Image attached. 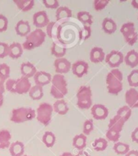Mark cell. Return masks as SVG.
Masks as SVG:
<instances>
[{
	"instance_id": "cell-1",
	"label": "cell",
	"mask_w": 138,
	"mask_h": 156,
	"mask_svg": "<svg viewBox=\"0 0 138 156\" xmlns=\"http://www.w3.org/2000/svg\"><path fill=\"white\" fill-rule=\"evenodd\" d=\"M123 73L118 69H113L106 77L107 88L108 93L118 95L123 89Z\"/></svg>"
},
{
	"instance_id": "cell-2",
	"label": "cell",
	"mask_w": 138,
	"mask_h": 156,
	"mask_svg": "<svg viewBox=\"0 0 138 156\" xmlns=\"http://www.w3.org/2000/svg\"><path fill=\"white\" fill-rule=\"evenodd\" d=\"M51 88H50V94L54 98L60 100L68 93L67 88V82L65 79L64 75L56 74L52 77Z\"/></svg>"
},
{
	"instance_id": "cell-3",
	"label": "cell",
	"mask_w": 138,
	"mask_h": 156,
	"mask_svg": "<svg viewBox=\"0 0 138 156\" xmlns=\"http://www.w3.org/2000/svg\"><path fill=\"white\" fill-rule=\"evenodd\" d=\"M46 36V33L41 29L36 28L32 30L25 37V41L22 44L23 49L31 50L40 47L45 41Z\"/></svg>"
},
{
	"instance_id": "cell-4",
	"label": "cell",
	"mask_w": 138,
	"mask_h": 156,
	"mask_svg": "<svg viewBox=\"0 0 138 156\" xmlns=\"http://www.w3.org/2000/svg\"><path fill=\"white\" fill-rule=\"evenodd\" d=\"M36 117V111L31 108H18L13 109L11 114V121L15 123L30 121Z\"/></svg>"
},
{
	"instance_id": "cell-5",
	"label": "cell",
	"mask_w": 138,
	"mask_h": 156,
	"mask_svg": "<svg viewBox=\"0 0 138 156\" xmlns=\"http://www.w3.org/2000/svg\"><path fill=\"white\" fill-rule=\"evenodd\" d=\"M77 106L80 109H89L93 105V92L89 86L82 85L79 88L76 94Z\"/></svg>"
},
{
	"instance_id": "cell-6",
	"label": "cell",
	"mask_w": 138,
	"mask_h": 156,
	"mask_svg": "<svg viewBox=\"0 0 138 156\" xmlns=\"http://www.w3.org/2000/svg\"><path fill=\"white\" fill-rule=\"evenodd\" d=\"M53 106L48 103H41L36 111V117L38 122L44 126H47L51 121Z\"/></svg>"
},
{
	"instance_id": "cell-7",
	"label": "cell",
	"mask_w": 138,
	"mask_h": 156,
	"mask_svg": "<svg viewBox=\"0 0 138 156\" xmlns=\"http://www.w3.org/2000/svg\"><path fill=\"white\" fill-rule=\"evenodd\" d=\"M121 33L123 34L125 41L130 46L134 45L138 39V34L136 32L135 26L133 22H126L122 24Z\"/></svg>"
},
{
	"instance_id": "cell-8",
	"label": "cell",
	"mask_w": 138,
	"mask_h": 156,
	"mask_svg": "<svg viewBox=\"0 0 138 156\" xmlns=\"http://www.w3.org/2000/svg\"><path fill=\"white\" fill-rule=\"evenodd\" d=\"M123 53L118 50H111L109 53L105 56V62L109 65L110 67L113 69H117L122 62H124Z\"/></svg>"
},
{
	"instance_id": "cell-9",
	"label": "cell",
	"mask_w": 138,
	"mask_h": 156,
	"mask_svg": "<svg viewBox=\"0 0 138 156\" xmlns=\"http://www.w3.org/2000/svg\"><path fill=\"white\" fill-rule=\"evenodd\" d=\"M50 23L48 15L45 11H38L33 15V24L37 28L47 27Z\"/></svg>"
},
{
	"instance_id": "cell-10",
	"label": "cell",
	"mask_w": 138,
	"mask_h": 156,
	"mask_svg": "<svg viewBox=\"0 0 138 156\" xmlns=\"http://www.w3.org/2000/svg\"><path fill=\"white\" fill-rule=\"evenodd\" d=\"M71 69L75 76H77L78 78H82L88 73L89 64L84 60H77L72 64Z\"/></svg>"
},
{
	"instance_id": "cell-11",
	"label": "cell",
	"mask_w": 138,
	"mask_h": 156,
	"mask_svg": "<svg viewBox=\"0 0 138 156\" xmlns=\"http://www.w3.org/2000/svg\"><path fill=\"white\" fill-rule=\"evenodd\" d=\"M71 62L64 57L58 58L54 60L55 71L56 74L63 75L64 73H67L71 69Z\"/></svg>"
},
{
	"instance_id": "cell-12",
	"label": "cell",
	"mask_w": 138,
	"mask_h": 156,
	"mask_svg": "<svg viewBox=\"0 0 138 156\" xmlns=\"http://www.w3.org/2000/svg\"><path fill=\"white\" fill-rule=\"evenodd\" d=\"M31 88V84L27 78L24 76L18 78L16 79V85H15V93L19 94L28 93Z\"/></svg>"
},
{
	"instance_id": "cell-13",
	"label": "cell",
	"mask_w": 138,
	"mask_h": 156,
	"mask_svg": "<svg viewBox=\"0 0 138 156\" xmlns=\"http://www.w3.org/2000/svg\"><path fill=\"white\" fill-rule=\"evenodd\" d=\"M91 114L96 120H105L108 116V109L105 105L96 104L91 108Z\"/></svg>"
},
{
	"instance_id": "cell-14",
	"label": "cell",
	"mask_w": 138,
	"mask_h": 156,
	"mask_svg": "<svg viewBox=\"0 0 138 156\" xmlns=\"http://www.w3.org/2000/svg\"><path fill=\"white\" fill-rule=\"evenodd\" d=\"M125 101L130 108H138V91L131 88L125 93Z\"/></svg>"
},
{
	"instance_id": "cell-15",
	"label": "cell",
	"mask_w": 138,
	"mask_h": 156,
	"mask_svg": "<svg viewBox=\"0 0 138 156\" xmlns=\"http://www.w3.org/2000/svg\"><path fill=\"white\" fill-rule=\"evenodd\" d=\"M34 82L37 85L43 87L51 82L52 76L47 72L38 71L34 76Z\"/></svg>"
},
{
	"instance_id": "cell-16",
	"label": "cell",
	"mask_w": 138,
	"mask_h": 156,
	"mask_svg": "<svg viewBox=\"0 0 138 156\" xmlns=\"http://www.w3.org/2000/svg\"><path fill=\"white\" fill-rule=\"evenodd\" d=\"M20 71H21L22 76H24L27 79L31 77H34L37 72H38L36 67L30 62H22L21 67H20Z\"/></svg>"
},
{
	"instance_id": "cell-17",
	"label": "cell",
	"mask_w": 138,
	"mask_h": 156,
	"mask_svg": "<svg viewBox=\"0 0 138 156\" xmlns=\"http://www.w3.org/2000/svg\"><path fill=\"white\" fill-rule=\"evenodd\" d=\"M89 57L91 62L94 63H98L104 61L105 59V53L103 49L99 47H95L92 48L89 53Z\"/></svg>"
},
{
	"instance_id": "cell-18",
	"label": "cell",
	"mask_w": 138,
	"mask_h": 156,
	"mask_svg": "<svg viewBox=\"0 0 138 156\" xmlns=\"http://www.w3.org/2000/svg\"><path fill=\"white\" fill-rule=\"evenodd\" d=\"M15 31L21 37H26L31 32V26L27 21L20 20L15 25Z\"/></svg>"
},
{
	"instance_id": "cell-19",
	"label": "cell",
	"mask_w": 138,
	"mask_h": 156,
	"mask_svg": "<svg viewBox=\"0 0 138 156\" xmlns=\"http://www.w3.org/2000/svg\"><path fill=\"white\" fill-rule=\"evenodd\" d=\"M125 124V121L120 117L119 116L115 115L113 118L110 120L109 123H108V129H112V130L116 131V132L120 133L123 129L124 126Z\"/></svg>"
},
{
	"instance_id": "cell-20",
	"label": "cell",
	"mask_w": 138,
	"mask_h": 156,
	"mask_svg": "<svg viewBox=\"0 0 138 156\" xmlns=\"http://www.w3.org/2000/svg\"><path fill=\"white\" fill-rule=\"evenodd\" d=\"M23 50L24 49L20 43L14 42L9 45V56L12 59H18L23 54Z\"/></svg>"
},
{
	"instance_id": "cell-21",
	"label": "cell",
	"mask_w": 138,
	"mask_h": 156,
	"mask_svg": "<svg viewBox=\"0 0 138 156\" xmlns=\"http://www.w3.org/2000/svg\"><path fill=\"white\" fill-rule=\"evenodd\" d=\"M124 61L127 66L131 68H134L138 65V52L135 50H131L125 56Z\"/></svg>"
},
{
	"instance_id": "cell-22",
	"label": "cell",
	"mask_w": 138,
	"mask_h": 156,
	"mask_svg": "<svg viewBox=\"0 0 138 156\" xmlns=\"http://www.w3.org/2000/svg\"><path fill=\"white\" fill-rule=\"evenodd\" d=\"M9 152L12 156H22L24 152V143L20 141H15L11 143L9 146Z\"/></svg>"
},
{
	"instance_id": "cell-23",
	"label": "cell",
	"mask_w": 138,
	"mask_h": 156,
	"mask_svg": "<svg viewBox=\"0 0 138 156\" xmlns=\"http://www.w3.org/2000/svg\"><path fill=\"white\" fill-rule=\"evenodd\" d=\"M102 27L104 31L108 34L114 33L117 30V24L115 21L111 18H104L102 23Z\"/></svg>"
},
{
	"instance_id": "cell-24",
	"label": "cell",
	"mask_w": 138,
	"mask_h": 156,
	"mask_svg": "<svg viewBox=\"0 0 138 156\" xmlns=\"http://www.w3.org/2000/svg\"><path fill=\"white\" fill-rule=\"evenodd\" d=\"M12 135L7 129L0 130V149H5L9 148Z\"/></svg>"
},
{
	"instance_id": "cell-25",
	"label": "cell",
	"mask_w": 138,
	"mask_h": 156,
	"mask_svg": "<svg viewBox=\"0 0 138 156\" xmlns=\"http://www.w3.org/2000/svg\"><path fill=\"white\" fill-rule=\"evenodd\" d=\"M53 111L57 113L60 115H65L69 111V106L66 101L64 99L57 100L56 102H54L53 105Z\"/></svg>"
},
{
	"instance_id": "cell-26",
	"label": "cell",
	"mask_w": 138,
	"mask_h": 156,
	"mask_svg": "<svg viewBox=\"0 0 138 156\" xmlns=\"http://www.w3.org/2000/svg\"><path fill=\"white\" fill-rule=\"evenodd\" d=\"M87 137L83 133L78 134L73 139V146L79 150L82 151L86 146Z\"/></svg>"
},
{
	"instance_id": "cell-27",
	"label": "cell",
	"mask_w": 138,
	"mask_h": 156,
	"mask_svg": "<svg viewBox=\"0 0 138 156\" xmlns=\"http://www.w3.org/2000/svg\"><path fill=\"white\" fill-rule=\"evenodd\" d=\"M13 2L22 12L31 10L34 5V0H13Z\"/></svg>"
},
{
	"instance_id": "cell-28",
	"label": "cell",
	"mask_w": 138,
	"mask_h": 156,
	"mask_svg": "<svg viewBox=\"0 0 138 156\" xmlns=\"http://www.w3.org/2000/svg\"><path fill=\"white\" fill-rule=\"evenodd\" d=\"M29 96L31 99L35 101L40 100L44 96V90H43V87L40 86V85H34L31 86L30 91L28 92Z\"/></svg>"
},
{
	"instance_id": "cell-29",
	"label": "cell",
	"mask_w": 138,
	"mask_h": 156,
	"mask_svg": "<svg viewBox=\"0 0 138 156\" xmlns=\"http://www.w3.org/2000/svg\"><path fill=\"white\" fill-rule=\"evenodd\" d=\"M72 10L67 6H60L56 12V18L57 20L70 18L72 17Z\"/></svg>"
},
{
	"instance_id": "cell-30",
	"label": "cell",
	"mask_w": 138,
	"mask_h": 156,
	"mask_svg": "<svg viewBox=\"0 0 138 156\" xmlns=\"http://www.w3.org/2000/svg\"><path fill=\"white\" fill-rule=\"evenodd\" d=\"M77 18L79 21L84 24L91 25L93 23V17L91 14L86 11H80L77 13Z\"/></svg>"
},
{
	"instance_id": "cell-31",
	"label": "cell",
	"mask_w": 138,
	"mask_h": 156,
	"mask_svg": "<svg viewBox=\"0 0 138 156\" xmlns=\"http://www.w3.org/2000/svg\"><path fill=\"white\" fill-rule=\"evenodd\" d=\"M42 141L47 148H51L54 146L55 143H56V136L53 133L50 132V131H47L43 135Z\"/></svg>"
},
{
	"instance_id": "cell-32",
	"label": "cell",
	"mask_w": 138,
	"mask_h": 156,
	"mask_svg": "<svg viewBox=\"0 0 138 156\" xmlns=\"http://www.w3.org/2000/svg\"><path fill=\"white\" fill-rule=\"evenodd\" d=\"M113 149L118 155H126L130 151V146L126 143L118 142V143H114Z\"/></svg>"
},
{
	"instance_id": "cell-33",
	"label": "cell",
	"mask_w": 138,
	"mask_h": 156,
	"mask_svg": "<svg viewBox=\"0 0 138 156\" xmlns=\"http://www.w3.org/2000/svg\"><path fill=\"white\" fill-rule=\"evenodd\" d=\"M51 53L53 56H56V59L58 58H63L65 56L66 53H67V48L66 47H60L55 43H53L51 46Z\"/></svg>"
},
{
	"instance_id": "cell-34",
	"label": "cell",
	"mask_w": 138,
	"mask_h": 156,
	"mask_svg": "<svg viewBox=\"0 0 138 156\" xmlns=\"http://www.w3.org/2000/svg\"><path fill=\"white\" fill-rule=\"evenodd\" d=\"M93 147L97 152H102L108 147V141L104 138H98L93 142Z\"/></svg>"
},
{
	"instance_id": "cell-35",
	"label": "cell",
	"mask_w": 138,
	"mask_h": 156,
	"mask_svg": "<svg viewBox=\"0 0 138 156\" xmlns=\"http://www.w3.org/2000/svg\"><path fill=\"white\" fill-rule=\"evenodd\" d=\"M131 108H130L128 105H125V106L122 107V108H119L117 111V114L116 115L119 116L120 117H122L125 122L128 121L129 120V118L131 116Z\"/></svg>"
},
{
	"instance_id": "cell-36",
	"label": "cell",
	"mask_w": 138,
	"mask_h": 156,
	"mask_svg": "<svg viewBox=\"0 0 138 156\" xmlns=\"http://www.w3.org/2000/svg\"><path fill=\"white\" fill-rule=\"evenodd\" d=\"M128 82L130 86L138 87V69H134L128 76Z\"/></svg>"
},
{
	"instance_id": "cell-37",
	"label": "cell",
	"mask_w": 138,
	"mask_h": 156,
	"mask_svg": "<svg viewBox=\"0 0 138 156\" xmlns=\"http://www.w3.org/2000/svg\"><path fill=\"white\" fill-rule=\"evenodd\" d=\"M106 138L107 140H109L111 142H114V143H118L120 139L121 136V134L120 133L118 132H116V131L112 130V129H108L106 132Z\"/></svg>"
},
{
	"instance_id": "cell-38",
	"label": "cell",
	"mask_w": 138,
	"mask_h": 156,
	"mask_svg": "<svg viewBox=\"0 0 138 156\" xmlns=\"http://www.w3.org/2000/svg\"><path fill=\"white\" fill-rule=\"evenodd\" d=\"M93 129H94V124H93V120L89 119V120H85V121L84 122L83 129H82V132H83L84 135H89Z\"/></svg>"
},
{
	"instance_id": "cell-39",
	"label": "cell",
	"mask_w": 138,
	"mask_h": 156,
	"mask_svg": "<svg viewBox=\"0 0 138 156\" xmlns=\"http://www.w3.org/2000/svg\"><path fill=\"white\" fill-rule=\"evenodd\" d=\"M109 3V0H95L93 2V7L96 11H101L105 9Z\"/></svg>"
},
{
	"instance_id": "cell-40",
	"label": "cell",
	"mask_w": 138,
	"mask_h": 156,
	"mask_svg": "<svg viewBox=\"0 0 138 156\" xmlns=\"http://www.w3.org/2000/svg\"><path fill=\"white\" fill-rule=\"evenodd\" d=\"M15 85H16V80L12 79H9L5 81V90L12 93H15Z\"/></svg>"
},
{
	"instance_id": "cell-41",
	"label": "cell",
	"mask_w": 138,
	"mask_h": 156,
	"mask_svg": "<svg viewBox=\"0 0 138 156\" xmlns=\"http://www.w3.org/2000/svg\"><path fill=\"white\" fill-rule=\"evenodd\" d=\"M10 67L7 65L6 63H2L0 64V74L2 76H4L5 79L7 80L9 79V76H10Z\"/></svg>"
},
{
	"instance_id": "cell-42",
	"label": "cell",
	"mask_w": 138,
	"mask_h": 156,
	"mask_svg": "<svg viewBox=\"0 0 138 156\" xmlns=\"http://www.w3.org/2000/svg\"><path fill=\"white\" fill-rule=\"evenodd\" d=\"M9 45L6 43L0 42V58L6 57L9 56Z\"/></svg>"
},
{
	"instance_id": "cell-43",
	"label": "cell",
	"mask_w": 138,
	"mask_h": 156,
	"mask_svg": "<svg viewBox=\"0 0 138 156\" xmlns=\"http://www.w3.org/2000/svg\"><path fill=\"white\" fill-rule=\"evenodd\" d=\"M43 4L47 9H57L60 7L59 2L57 0H43Z\"/></svg>"
},
{
	"instance_id": "cell-44",
	"label": "cell",
	"mask_w": 138,
	"mask_h": 156,
	"mask_svg": "<svg viewBox=\"0 0 138 156\" xmlns=\"http://www.w3.org/2000/svg\"><path fill=\"white\" fill-rule=\"evenodd\" d=\"M9 21L8 18L2 14H0V32L5 31L8 29Z\"/></svg>"
},
{
	"instance_id": "cell-45",
	"label": "cell",
	"mask_w": 138,
	"mask_h": 156,
	"mask_svg": "<svg viewBox=\"0 0 138 156\" xmlns=\"http://www.w3.org/2000/svg\"><path fill=\"white\" fill-rule=\"evenodd\" d=\"M90 36H91V27L90 26L85 25L81 32V38L85 41V40L88 39Z\"/></svg>"
},
{
	"instance_id": "cell-46",
	"label": "cell",
	"mask_w": 138,
	"mask_h": 156,
	"mask_svg": "<svg viewBox=\"0 0 138 156\" xmlns=\"http://www.w3.org/2000/svg\"><path fill=\"white\" fill-rule=\"evenodd\" d=\"M5 81L6 79H5L4 76L0 74V93H2V94H4L5 91Z\"/></svg>"
},
{
	"instance_id": "cell-47",
	"label": "cell",
	"mask_w": 138,
	"mask_h": 156,
	"mask_svg": "<svg viewBox=\"0 0 138 156\" xmlns=\"http://www.w3.org/2000/svg\"><path fill=\"white\" fill-rule=\"evenodd\" d=\"M55 24V22H50L49 23L48 25L47 26V34H46L48 35L49 37H50V38H52V37H53V27L54 26Z\"/></svg>"
},
{
	"instance_id": "cell-48",
	"label": "cell",
	"mask_w": 138,
	"mask_h": 156,
	"mask_svg": "<svg viewBox=\"0 0 138 156\" xmlns=\"http://www.w3.org/2000/svg\"><path fill=\"white\" fill-rule=\"evenodd\" d=\"M131 139L133 142L138 143V127L134 129V130L131 133Z\"/></svg>"
},
{
	"instance_id": "cell-49",
	"label": "cell",
	"mask_w": 138,
	"mask_h": 156,
	"mask_svg": "<svg viewBox=\"0 0 138 156\" xmlns=\"http://www.w3.org/2000/svg\"><path fill=\"white\" fill-rule=\"evenodd\" d=\"M125 156H138V151L137 150H130Z\"/></svg>"
},
{
	"instance_id": "cell-50",
	"label": "cell",
	"mask_w": 138,
	"mask_h": 156,
	"mask_svg": "<svg viewBox=\"0 0 138 156\" xmlns=\"http://www.w3.org/2000/svg\"><path fill=\"white\" fill-rule=\"evenodd\" d=\"M76 156H90V155L88 153V152H85V151L82 150L80 151V152H79Z\"/></svg>"
},
{
	"instance_id": "cell-51",
	"label": "cell",
	"mask_w": 138,
	"mask_h": 156,
	"mask_svg": "<svg viewBox=\"0 0 138 156\" xmlns=\"http://www.w3.org/2000/svg\"><path fill=\"white\" fill-rule=\"evenodd\" d=\"M131 5H132V6L134 9H138V0H132L131 1Z\"/></svg>"
},
{
	"instance_id": "cell-52",
	"label": "cell",
	"mask_w": 138,
	"mask_h": 156,
	"mask_svg": "<svg viewBox=\"0 0 138 156\" xmlns=\"http://www.w3.org/2000/svg\"><path fill=\"white\" fill-rule=\"evenodd\" d=\"M3 102H4V95L2 93H0V108L2 106Z\"/></svg>"
},
{
	"instance_id": "cell-53",
	"label": "cell",
	"mask_w": 138,
	"mask_h": 156,
	"mask_svg": "<svg viewBox=\"0 0 138 156\" xmlns=\"http://www.w3.org/2000/svg\"><path fill=\"white\" fill-rule=\"evenodd\" d=\"M60 156H74L73 155V154L71 153V152H64V153L63 154H61L60 155Z\"/></svg>"
},
{
	"instance_id": "cell-54",
	"label": "cell",
	"mask_w": 138,
	"mask_h": 156,
	"mask_svg": "<svg viewBox=\"0 0 138 156\" xmlns=\"http://www.w3.org/2000/svg\"><path fill=\"white\" fill-rule=\"evenodd\" d=\"M22 156H30V155H22Z\"/></svg>"
}]
</instances>
